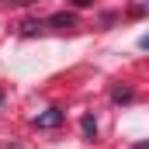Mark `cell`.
<instances>
[{
	"mask_svg": "<svg viewBox=\"0 0 149 149\" xmlns=\"http://www.w3.org/2000/svg\"><path fill=\"white\" fill-rule=\"evenodd\" d=\"M132 97H135V94H132L128 87H114V90H111V101H118V104H128Z\"/></svg>",
	"mask_w": 149,
	"mask_h": 149,
	"instance_id": "cell-3",
	"label": "cell"
},
{
	"mask_svg": "<svg viewBox=\"0 0 149 149\" xmlns=\"http://www.w3.org/2000/svg\"><path fill=\"white\" fill-rule=\"evenodd\" d=\"M49 24H56V28H73V24H76V17L63 10V14H52V17H49Z\"/></svg>",
	"mask_w": 149,
	"mask_h": 149,
	"instance_id": "cell-2",
	"label": "cell"
},
{
	"mask_svg": "<svg viewBox=\"0 0 149 149\" xmlns=\"http://www.w3.org/2000/svg\"><path fill=\"white\" fill-rule=\"evenodd\" d=\"M63 121H66V114L59 111V108H45V111L35 114V125H38V128H59Z\"/></svg>",
	"mask_w": 149,
	"mask_h": 149,
	"instance_id": "cell-1",
	"label": "cell"
},
{
	"mask_svg": "<svg viewBox=\"0 0 149 149\" xmlns=\"http://www.w3.org/2000/svg\"><path fill=\"white\" fill-rule=\"evenodd\" d=\"M80 128H83V135H87V139H94V135H97V121H94L90 114H83V121H80Z\"/></svg>",
	"mask_w": 149,
	"mask_h": 149,
	"instance_id": "cell-4",
	"label": "cell"
},
{
	"mask_svg": "<svg viewBox=\"0 0 149 149\" xmlns=\"http://www.w3.org/2000/svg\"><path fill=\"white\" fill-rule=\"evenodd\" d=\"M42 31V21H28V24H21V35H35Z\"/></svg>",
	"mask_w": 149,
	"mask_h": 149,
	"instance_id": "cell-5",
	"label": "cell"
},
{
	"mask_svg": "<svg viewBox=\"0 0 149 149\" xmlns=\"http://www.w3.org/2000/svg\"><path fill=\"white\" fill-rule=\"evenodd\" d=\"M135 149H149V146H146V142H139V146H135Z\"/></svg>",
	"mask_w": 149,
	"mask_h": 149,
	"instance_id": "cell-6",
	"label": "cell"
}]
</instances>
